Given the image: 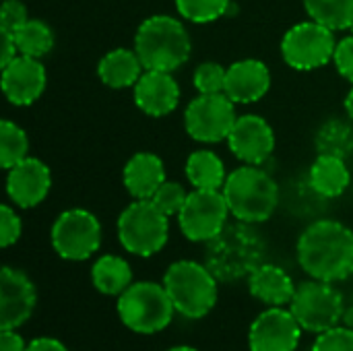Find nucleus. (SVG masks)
Returning a JSON list of instances; mask_svg holds the SVG:
<instances>
[{"mask_svg": "<svg viewBox=\"0 0 353 351\" xmlns=\"http://www.w3.org/2000/svg\"><path fill=\"white\" fill-rule=\"evenodd\" d=\"M236 120L234 101L225 93H201L184 112V128L199 143L228 141Z\"/></svg>", "mask_w": 353, "mask_h": 351, "instance_id": "9b49d317", "label": "nucleus"}, {"mask_svg": "<svg viewBox=\"0 0 353 351\" xmlns=\"http://www.w3.org/2000/svg\"><path fill=\"white\" fill-rule=\"evenodd\" d=\"M230 207L223 190L194 188L178 213V225L190 242H209L228 225Z\"/></svg>", "mask_w": 353, "mask_h": 351, "instance_id": "f8f14e48", "label": "nucleus"}, {"mask_svg": "<svg viewBox=\"0 0 353 351\" xmlns=\"http://www.w3.org/2000/svg\"><path fill=\"white\" fill-rule=\"evenodd\" d=\"M223 197L230 213L244 223L267 221L279 205L277 182L259 166L244 163L236 168L223 184Z\"/></svg>", "mask_w": 353, "mask_h": 351, "instance_id": "20e7f679", "label": "nucleus"}, {"mask_svg": "<svg viewBox=\"0 0 353 351\" xmlns=\"http://www.w3.org/2000/svg\"><path fill=\"white\" fill-rule=\"evenodd\" d=\"M186 197H188V192L182 188V184H178V182H174V180H165L159 188H157V192L153 194V203L168 215V217H172V215H178L180 213V209L184 207V203H186Z\"/></svg>", "mask_w": 353, "mask_h": 351, "instance_id": "2f4dec72", "label": "nucleus"}, {"mask_svg": "<svg viewBox=\"0 0 353 351\" xmlns=\"http://www.w3.org/2000/svg\"><path fill=\"white\" fill-rule=\"evenodd\" d=\"M352 182L350 170L343 157L335 155H319L310 166V184L314 192L325 199L341 197Z\"/></svg>", "mask_w": 353, "mask_h": 351, "instance_id": "5701e85b", "label": "nucleus"}, {"mask_svg": "<svg viewBox=\"0 0 353 351\" xmlns=\"http://www.w3.org/2000/svg\"><path fill=\"white\" fill-rule=\"evenodd\" d=\"M91 281L99 294L120 296L132 285V269L124 259L114 254H103L93 263Z\"/></svg>", "mask_w": 353, "mask_h": 351, "instance_id": "b1692460", "label": "nucleus"}, {"mask_svg": "<svg viewBox=\"0 0 353 351\" xmlns=\"http://www.w3.org/2000/svg\"><path fill=\"white\" fill-rule=\"evenodd\" d=\"M27 345L23 341V337L12 331V329H2V335H0V351H25Z\"/></svg>", "mask_w": 353, "mask_h": 351, "instance_id": "4c0bfd02", "label": "nucleus"}, {"mask_svg": "<svg viewBox=\"0 0 353 351\" xmlns=\"http://www.w3.org/2000/svg\"><path fill=\"white\" fill-rule=\"evenodd\" d=\"M312 351H353V329L333 327L321 333L312 345Z\"/></svg>", "mask_w": 353, "mask_h": 351, "instance_id": "473e14b6", "label": "nucleus"}, {"mask_svg": "<svg viewBox=\"0 0 353 351\" xmlns=\"http://www.w3.org/2000/svg\"><path fill=\"white\" fill-rule=\"evenodd\" d=\"M298 263L312 277L327 283L353 275V232L335 219L310 223L298 238Z\"/></svg>", "mask_w": 353, "mask_h": 351, "instance_id": "f257e3e1", "label": "nucleus"}, {"mask_svg": "<svg viewBox=\"0 0 353 351\" xmlns=\"http://www.w3.org/2000/svg\"><path fill=\"white\" fill-rule=\"evenodd\" d=\"M143 68L145 66L134 50L116 48L99 60L97 74L101 83L110 89H128L137 85L143 74Z\"/></svg>", "mask_w": 353, "mask_h": 351, "instance_id": "4be33fe9", "label": "nucleus"}, {"mask_svg": "<svg viewBox=\"0 0 353 351\" xmlns=\"http://www.w3.org/2000/svg\"><path fill=\"white\" fill-rule=\"evenodd\" d=\"M180 87L172 72L145 70L134 85V103L147 116H168L178 108Z\"/></svg>", "mask_w": 353, "mask_h": 351, "instance_id": "a211bd4d", "label": "nucleus"}, {"mask_svg": "<svg viewBox=\"0 0 353 351\" xmlns=\"http://www.w3.org/2000/svg\"><path fill=\"white\" fill-rule=\"evenodd\" d=\"M343 106H345V112H347V116H350V118L353 120V87H352V91L347 93V97H345Z\"/></svg>", "mask_w": 353, "mask_h": 351, "instance_id": "a19ab883", "label": "nucleus"}, {"mask_svg": "<svg viewBox=\"0 0 353 351\" xmlns=\"http://www.w3.org/2000/svg\"><path fill=\"white\" fill-rule=\"evenodd\" d=\"M269 87H271V72L265 62L246 58L228 66L223 93L234 103H254L267 95Z\"/></svg>", "mask_w": 353, "mask_h": 351, "instance_id": "6ab92c4d", "label": "nucleus"}, {"mask_svg": "<svg viewBox=\"0 0 353 351\" xmlns=\"http://www.w3.org/2000/svg\"><path fill=\"white\" fill-rule=\"evenodd\" d=\"M267 244L252 223H228L213 240L207 242L205 265L217 281H238L250 277L263 263Z\"/></svg>", "mask_w": 353, "mask_h": 351, "instance_id": "f03ea898", "label": "nucleus"}, {"mask_svg": "<svg viewBox=\"0 0 353 351\" xmlns=\"http://www.w3.org/2000/svg\"><path fill=\"white\" fill-rule=\"evenodd\" d=\"M124 186L137 201H151L157 188L165 182V168L161 157L149 151L132 155L124 166Z\"/></svg>", "mask_w": 353, "mask_h": 351, "instance_id": "aec40b11", "label": "nucleus"}, {"mask_svg": "<svg viewBox=\"0 0 353 351\" xmlns=\"http://www.w3.org/2000/svg\"><path fill=\"white\" fill-rule=\"evenodd\" d=\"M21 217L17 215V211L8 205L0 207V246L8 248L12 246L19 238H21Z\"/></svg>", "mask_w": 353, "mask_h": 351, "instance_id": "72a5a7b5", "label": "nucleus"}, {"mask_svg": "<svg viewBox=\"0 0 353 351\" xmlns=\"http://www.w3.org/2000/svg\"><path fill=\"white\" fill-rule=\"evenodd\" d=\"M333 62L339 70V74L353 83V33L343 37L341 41H337V48H335V56H333Z\"/></svg>", "mask_w": 353, "mask_h": 351, "instance_id": "c9c22d12", "label": "nucleus"}, {"mask_svg": "<svg viewBox=\"0 0 353 351\" xmlns=\"http://www.w3.org/2000/svg\"><path fill=\"white\" fill-rule=\"evenodd\" d=\"M25 351H68V350H66V345H64L62 341H58V339H54V337H37V339H33V341L27 345V350Z\"/></svg>", "mask_w": 353, "mask_h": 351, "instance_id": "58836bf2", "label": "nucleus"}, {"mask_svg": "<svg viewBox=\"0 0 353 351\" xmlns=\"http://www.w3.org/2000/svg\"><path fill=\"white\" fill-rule=\"evenodd\" d=\"M37 304V292L31 279L12 267L0 271V329L17 331L23 327Z\"/></svg>", "mask_w": 353, "mask_h": 351, "instance_id": "4468645a", "label": "nucleus"}, {"mask_svg": "<svg viewBox=\"0 0 353 351\" xmlns=\"http://www.w3.org/2000/svg\"><path fill=\"white\" fill-rule=\"evenodd\" d=\"M29 151V139L25 134V130L10 122V120H2L0 122V166L2 170H10L12 166H17L19 161H23Z\"/></svg>", "mask_w": 353, "mask_h": 351, "instance_id": "c85d7f7f", "label": "nucleus"}, {"mask_svg": "<svg viewBox=\"0 0 353 351\" xmlns=\"http://www.w3.org/2000/svg\"><path fill=\"white\" fill-rule=\"evenodd\" d=\"M46 89V68L39 58L17 56L2 68V93L12 106H31Z\"/></svg>", "mask_w": 353, "mask_h": 351, "instance_id": "f3484780", "label": "nucleus"}, {"mask_svg": "<svg viewBox=\"0 0 353 351\" xmlns=\"http://www.w3.org/2000/svg\"><path fill=\"white\" fill-rule=\"evenodd\" d=\"M341 323H343L345 327L353 329V306L345 308V312H343V319H341Z\"/></svg>", "mask_w": 353, "mask_h": 351, "instance_id": "ea45409f", "label": "nucleus"}, {"mask_svg": "<svg viewBox=\"0 0 353 351\" xmlns=\"http://www.w3.org/2000/svg\"><path fill=\"white\" fill-rule=\"evenodd\" d=\"M335 31L316 23L304 21L294 25L281 39V56L296 70H314L325 66L335 56Z\"/></svg>", "mask_w": 353, "mask_h": 351, "instance_id": "1a4fd4ad", "label": "nucleus"}, {"mask_svg": "<svg viewBox=\"0 0 353 351\" xmlns=\"http://www.w3.org/2000/svg\"><path fill=\"white\" fill-rule=\"evenodd\" d=\"M118 317L122 325L141 335L163 331L174 319V302L165 285L137 281L118 296Z\"/></svg>", "mask_w": 353, "mask_h": 351, "instance_id": "423d86ee", "label": "nucleus"}, {"mask_svg": "<svg viewBox=\"0 0 353 351\" xmlns=\"http://www.w3.org/2000/svg\"><path fill=\"white\" fill-rule=\"evenodd\" d=\"M170 236L168 215L153 201H134L118 217V240L134 257L157 254Z\"/></svg>", "mask_w": 353, "mask_h": 351, "instance_id": "0eeeda50", "label": "nucleus"}, {"mask_svg": "<svg viewBox=\"0 0 353 351\" xmlns=\"http://www.w3.org/2000/svg\"><path fill=\"white\" fill-rule=\"evenodd\" d=\"M50 240L58 257L66 261H87L99 250L101 223L87 209H68L54 221Z\"/></svg>", "mask_w": 353, "mask_h": 351, "instance_id": "9d476101", "label": "nucleus"}, {"mask_svg": "<svg viewBox=\"0 0 353 351\" xmlns=\"http://www.w3.org/2000/svg\"><path fill=\"white\" fill-rule=\"evenodd\" d=\"M186 178L194 188L221 190L225 184V168L217 153L209 149L192 151L186 159Z\"/></svg>", "mask_w": 353, "mask_h": 351, "instance_id": "393cba45", "label": "nucleus"}, {"mask_svg": "<svg viewBox=\"0 0 353 351\" xmlns=\"http://www.w3.org/2000/svg\"><path fill=\"white\" fill-rule=\"evenodd\" d=\"M168 351H199V350H194V348H188V345H178V348H172V350H168Z\"/></svg>", "mask_w": 353, "mask_h": 351, "instance_id": "79ce46f5", "label": "nucleus"}, {"mask_svg": "<svg viewBox=\"0 0 353 351\" xmlns=\"http://www.w3.org/2000/svg\"><path fill=\"white\" fill-rule=\"evenodd\" d=\"M228 145L240 161L261 166L271 157L275 149V132L265 118L256 114H244L238 116L228 137Z\"/></svg>", "mask_w": 353, "mask_h": 351, "instance_id": "2eb2a0df", "label": "nucleus"}, {"mask_svg": "<svg viewBox=\"0 0 353 351\" xmlns=\"http://www.w3.org/2000/svg\"><path fill=\"white\" fill-rule=\"evenodd\" d=\"M134 52L145 70L174 72L188 62L192 43L180 19L170 14H153L145 19L134 35Z\"/></svg>", "mask_w": 353, "mask_h": 351, "instance_id": "7ed1b4c3", "label": "nucleus"}, {"mask_svg": "<svg viewBox=\"0 0 353 351\" xmlns=\"http://www.w3.org/2000/svg\"><path fill=\"white\" fill-rule=\"evenodd\" d=\"M290 310L304 331L321 335L341 323L345 304L333 283L312 279L296 288Z\"/></svg>", "mask_w": 353, "mask_h": 351, "instance_id": "6e6552de", "label": "nucleus"}, {"mask_svg": "<svg viewBox=\"0 0 353 351\" xmlns=\"http://www.w3.org/2000/svg\"><path fill=\"white\" fill-rule=\"evenodd\" d=\"M50 188H52L50 168L37 157H25L23 161H19L8 170L6 194L21 209L37 207L48 197Z\"/></svg>", "mask_w": 353, "mask_h": 351, "instance_id": "dca6fc26", "label": "nucleus"}, {"mask_svg": "<svg viewBox=\"0 0 353 351\" xmlns=\"http://www.w3.org/2000/svg\"><path fill=\"white\" fill-rule=\"evenodd\" d=\"M12 35L21 56L43 58L54 48V31L41 19H27Z\"/></svg>", "mask_w": 353, "mask_h": 351, "instance_id": "a878e982", "label": "nucleus"}, {"mask_svg": "<svg viewBox=\"0 0 353 351\" xmlns=\"http://www.w3.org/2000/svg\"><path fill=\"white\" fill-rule=\"evenodd\" d=\"M232 0H176L178 14L190 23H213L223 17Z\"/></svg>", "mask_w": 353, "mask_h": 351, "instance_id": "c756f323", "label": "nucleus"}, {"mask_svg": "<svg viewBox=\"0 0 353 351\" xmlns=\"http://www.w3.org/2000/svg\"><path fill=\"white\" fill-rule=\"evenodd\" d=\"M248 290L250 294L269 306H285L292 304L296 285L292 277L277 265L263 263L250 277H248Z\"/></svg>", "mask_w": 353, "mask_h": 351, "instance_id": "412c9836", "label": "nucleus"}, {"mask_svg": "<svg viewBox=\"0 0 353 351\" xmlns=\"http://www.w3.org/2000/svg\"><path fill=\"white\" fill-rule=\"evenodd\" d=\"M314 147L319 155H335L345 159L353 151V126L339 118L327 120L314 137Z\"/></svg>", "mask_w": 353, "mask_h": 351, "instance_id": "bb28decb", "label": "nucleus"}, {"mask_svg": "<svg viewBox=\"0 0 353 351\" xmlns=\"http://www.w3.org/2000/svg\"><path fill=\"white\" fill-rule=\"evenodd\" d=\"M350 29H352V33H353V21H352V27H350Z\"/></svg>", "mask_w": 353, "mask_h": 351, "instance_id": "37998d69", "label": "nucleus"}, {"mask_svg": "<svg viewBox=\"0 0 353 351\" xmlns=\"http://www.w3.org/2000/svg\"><path fill=\"white\" fill-rule=\"evenodd\" d=\"M225 74H228V68H223L221 64L203 62L196 66V70L192 74V83L199 93H223Z\"/></svg>", "mask_w": 353, "mask_h": 351, "instance_id": "7c9ffc66", "label": "nucleus"}, {"mask_svg": "<svg viewBox=\"0 0 353 351\" xmlns=\"http://www.w3.org/2000/svg\"><path fill=\"white\" fill-rule=\"evenodd\" d=\"M308 17L333 31L350 29L353 21V0H304Z\"/></svg>", "mask_w": 353, "mask_h": 351, "instance_id": "cd10ccee", "label": "nucleus"}, {"mask_svg": "<svg viewBox=\"0 0 353 351\" xmlns=\"http://www.w3.org/2000/svg\"><path fill=\"white\" fill-rule=\"evenodd\" d=\"M163 285L176 312L186 319H203L217 304V277L196 261H176L163 275Z\"/></svg>", "mask_w": 353, "mask_h": 351, "instance_id": "39448f33", "label": "nucleus"}, {"mask_svg": "<svg viewBox=\"0 0 353 351\" xmlns=\"http://www.w3.org/2000/svg\"><path fill=\"white\" fill-rule=\"evenodd\" d=\"M0 37H2V48H0V66L4 68L6 64H10L14 58H17V43H14V35L8 33V31H0Z\"/></svg>", "mask_w": 353, "mask_h": 351, "instance_id": "e433bc0d", "label": "nucleus"}, {"mask_svg": "<svg viewBox=\"0 0 353 351\" xmlns=\"http://www.w3.org/2000/svg\"><path fill=\"white\" fill-rule=\"evenodd\" d=\"M27 19V6L21 0H4L0 10V31L14 33Z\"/></svg>", "mask_w": 353, "mask_h": 351, "instance_id": "f704fd0d", "label": "nucleus"}, {"mask_svg": "<svg viewBox=\"0 0 353 351\" xmlns=\"http://www.w3.org/2000/svg\"><path fill=\"white\" fill-rule=\"evenodd\" d=\"M302 337V327L281 306H273L256 317L248 331L250 351H296Z\"/></svg>", "mask_w": 353, "mask_h": 351, "instance_id": "ddd939ff", "label": "nucleus"}]
</instances>
